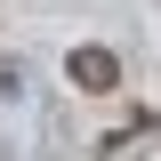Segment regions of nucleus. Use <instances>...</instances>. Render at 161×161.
<instances>
[{
    "mask_svg": "<svg viewBox=\"0 0 161 161\" xmlns=\"http://www.w3.org/2000/svg\"><path fill=\"white\" fill-rule=\"evenodd\" d=\"M64 73H73V89H89V97H113V89H121V57H113V48H73Z\"/></svg>",
    "mask_w": 161,
    "mask_h": 161,
    "instance_id": "1",
    "label": "nucleus"
}]
</instances>
